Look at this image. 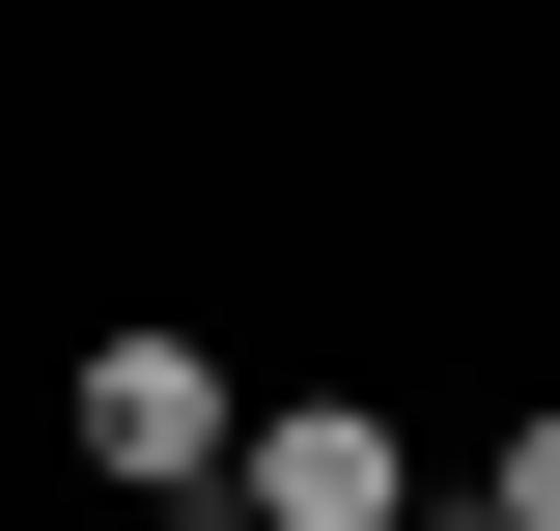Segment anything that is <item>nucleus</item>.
<instances>
[{
    "mask_svg": "<svg viewBox=\"0 0 560 531\" xmlns=\"http://www.w3.org/2000/svg\"><path fill=\"white\" fill-rule=\"evenodd\" d=\"M57 448L113 475V504H197V475H224V364H197V335H84V364H57Z\"/></svg>",
    "mask_w": 560,
    "mask_h": 531,
    "instance_id": "f257e3e1",
    "label": "nucleus"
},
{
    "mask_svg": "<svg viewBox=\"0 0 560 531\" xmlns=\"http://www.w3.org/2000/svg\"><path fill=\"white\" fill-rule=\"evenodd\" d=\"M224 504H253V531H393V420H364V392L224 420Z\"/></svg>",
    "mask_w": 560,
    "mask_h": 531,
    "instance_id": "f03ea898",
    "label": "nucleus"
}]
</instances>
